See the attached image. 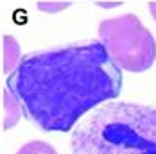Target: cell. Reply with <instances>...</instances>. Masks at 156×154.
<instances>
[{
	"label": "cell",
	"instance_id": "1",
	"mask_svg": "<svg viewBox=\"0 0 156 154\" xmlns=\"http://www.w3.org/2000/svg\"><path fill=\"white\" fill-rule=\"evenodd\" d=\"M23 117L45 133H68L94 108L119 97L122 68L102 41L38 50L5 79Z\"/></svg>",
	"mask_w": 156,
	"mask_h": 154
},
{
	"label": "cell",
	"instance_id": "2",
	"mask_svg": "<svg viewBox=\"0 0 156 154\" xmlns=\"http://www.w3.org/2000/svg\"><path fill=\"white\" fill-rule=\"evenodd\" d=\"M72 154H156V109L106 102L83 117L70 138Z\"/></svg>",
	"mask_w": 156,
	"mask_h": 154
},
{
	"label": "cell",
	"instance_id": "3",
	"mask_svg": "<svg viewBox=\"0 0 156 154\" xmlns=\"http://www.w3.org/2000/svg\"><path fill=\"white\" fill-rule=\"evenodd\" d=\"M99 36L113 61L122 70L140 74L154 65L156 41L135 15H122L101 22Z\"/></svg>",
	"mask_w": 156,
	"mask_h": 154
},
{
	"label": "cell",
	"instance_id": "4",
	"mask_svg": "<svg viewBox=\"0 0 156 154\" xmlns=\"http://www.w3.org/2000/svg\"><path fill=\"white\" fill-rule=\"evenodd\" d=\"M22 108L15 99V95L7 88L4 90V129H11L22 117Z\"/></svg>",
	"mask_w": 156,
	"mask_h": 154
},
{
	"label": "cell",
	"instance_id": "5",
	"mask_svg": "<svg viewBox=\"0 0 156 154\" xmlns=\"http://www.w3.org/2000/svg\"><path fill=\"white\" fill-rule=\"evenodd\" d=\"M20 61H22V56H20V48L16 45L15 38L5 36L4 38V72L7 75L13 74Z\"/></svg>",
	"mask_w": 156,
	"mask_h": 154
},
{
	"label": "cell",
	"instance_id": "6",
	"mask_svg": "<svg viewBox=\"0 0 156 154\" xmlns=\"http://www.w3.org/2000/svg\"><path fill=\"white\" fill-rule=\"evenodd\" d=\"M16 154H58V152H56V149H54L50 143H47V142L32 140L29 143L22 145Z\"/></svg>",
	"mask_w": 156,
	"mask_h": 154
},
{
	"label": "cell",
	"instance_id": "7",
	"mask_svg": "<svg viewBox=\"0 0 156 154\" xmlns=\"http://www.w3.org/2000/svg\"><path fill=\"white\" fill-rule=\"evenodd\" d=\"M70 2H59V4H47V2H40V9L41 11H47V13H56V11H61L63 7H68Z\"/></svg>",
	"mask_w": 156,
	"mask_h": 154
},
{
	"label": "cell",
	"instance_id": "8",
	"mask_svg": "<svg viewBox=\"0 0 156 154\" xmlns=\"http://www.w3.org/2000/svg\"><path fill=\"white\" fill-rule=\"evenodd\" d=\"M149 11H151V15L154 16V20H156V2H151L149 4Z\"/></svg>",
	"mask_w": 156,
	"mask_h": 154
}]
</instances>
